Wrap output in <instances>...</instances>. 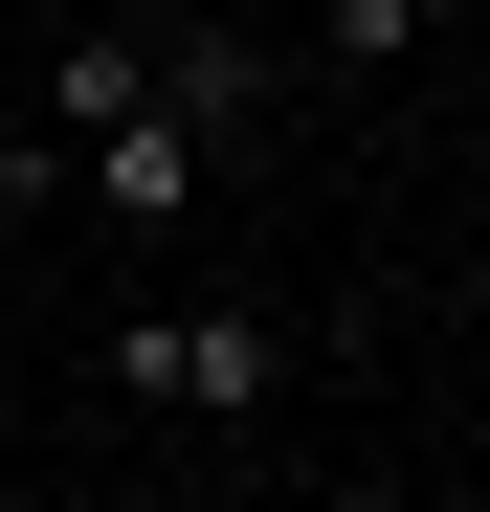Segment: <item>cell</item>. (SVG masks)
<instances>
[{
	"mask_svg": "<svg viewBox=\"0 0 490 512\" xmlns=\"http://www.w3.org/2000/svg\"><path fill=\"white\" fill-rule=\"evenodd\" d=\"M112 379H134V401H201V423H245V401L290 379V312H223V290H201V312H134V334H112Z\"/></svg>",
	"mask_w": 490,
	"mask_h": 512,
	"instance_id": "1",
	"label": "cell"
},
{
	"mask_svg": "<svg viewBox=\"0 0 490 512\" xmlns=\"http://www.w3.org/2000/svg\"><path fill=\"white\" fill-rule=\"evenodd\" d=\"M134 90H156V23H67V45H45V90H23V134H112Z\"/></svg>",
	"mask_w": 490,
	"mask_h": 512,
	"instance_id": "2",
	"label": "cell"
},
{
	"mask_svg": "<svg viewBox=\"0 0 490 512\" xmlns=\"http://www.w3.org/2000/svg\"><path fill=\"white\" fill-rule=\"evenodd\" d=\"M156 112H179V134L223 156L245 112H268V45H223V23H156Z\"/></svg>",
	"mask_w": 490,
	"mask_h": 512,
	"instance_id": "3",
	"label": "cell"
},
{
	"mask_svg": "<svg viewBox=\"0 0 490 512\" xmlns=\"http://www.w3.org/2000/svg\"><path fill=\"white\" fill-rule=\"evenodd\" d=\"M424 23H468V0H335V23H312V45H357V67H401Z\"/></svg>",
	"mask_w": 490,
	"mask_h": 512,
	"instance_id": "4",
	"label": "cell"
},
{
	"mask_svg": "<svg viewBox=\"0 0 490 512\" xmlns=\"http://www.w3.org/2000/svg\"><path fill=\"white\" fill-rule=\"evenodd\" d=\"M468 134H490V67H468Z\"/></svg>",
	"mask_w": 490,
	"mask_h": 512,
	"instance_id": "5",
	"label": "cell"
},
{
	"mask_svg": "<svg viewBox=\"0 0 490 512\" xmlns=\"http://www.w3.org/2000/svg\"><path fill=\"white\" fill-rule=\"evenodd\" d=\"M0 512H45V490H0Z\"/></svg>",
	"mask_w": 490,
	"mask_h": 512,
	"instance_id": "6",
	"label": "cell"
}]
</instances>
